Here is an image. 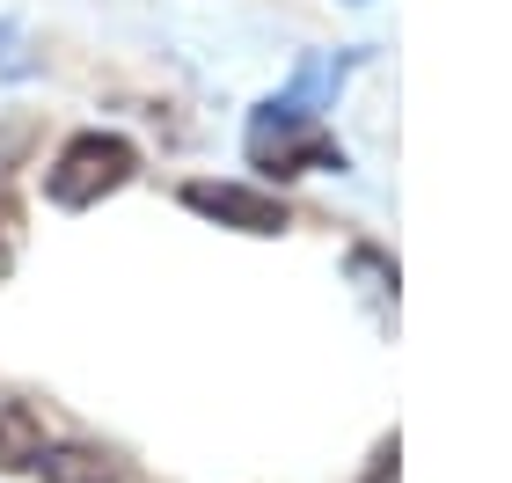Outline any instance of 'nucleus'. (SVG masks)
Wrapping results in <instances>:
<instances>
[{"mask_svg":"<svg viewBox=\"0 0 512 483\" xmlns=\"http://www.w3.org/2000/svg\"><path fill=\"white\" fill-rule=\"evenodd\" d=\"M242 154H249V169L256 176H337L344 169V147L322 132L315 110H293V103H256L249 110V125H242Z\"/></svg>","mask_w":512,"mask_h":483,"instance_id":"1","label":"nucleus"},{"mask_svg":"<svg viewBox=\"0 0 512 483\" xmlns=\"http://www.w3.org/2000/svg\"><path fill=\"white\" fill-rule=\"evenodd\" d=\"M139 176V147L125 132H74L52 161H44V198L59 205V213H88V205L118 198L125 183Z\"/></svg>","mask_w":512,"mask_h":483,"instance_id":"2","label":"nucleus"},{"mask_svg":"<svg viewBox=\"0 0 512 483\" xmlns=\"http://www.w3.org/2000/svg\"><path fill=\"white\" fill-rule=\"evenodd\" d=\"M176 198H183V213H198V220H213V227H235V235H256V242H271V235H286V227H293V205L271 198V191H256V183L191 176Z\"/></svg>","mask_w":512,"mask_h":483,"instance_id":"3","label":"nucleus"},{"mask_svg":"<svg viewBox=\"0 0 512 483\" xmlns=\"http://www.w3.org/2000/svg\"><path fill=\"white\" fill-rule=\"evenodd\" d=\"M44 447H52V440H44V418L22 396H0V469H8V476L37 469Z\"/></svg>","mask_w":512,"mask_h":483,"instance_id":"4","label":"nucleus"},{"mask_svg":"<svg viewBox=\"0 0 512 483\" xmlns=\"http://www.w3.org/2000/svg\"><path fill=\"white\" fill-rule=\"evenodd\" d=\"M37 476H44V483H132L118 454H103V447H81V440H66V447H44Z\"/></svg>","mask_w":512,"mask_h":483,"instance_id":"5","label":"nucleus"},{"mask_svg":"<svg viewBox=\"0 0 512 483\" xmlns=\"http://www.w3.org/2000/svg\"><path fill=\"white\" fill-rule=\"evenodd\" d=\"M344 66H352V59H300V74H293V88H278V103H293V110H322V103L337 96Z\"/></svg>","mask_w":512,"mask_h":483,"instance_id":"6","label":"nucleus"},{"mask_svg":"<svg viewBox=\"0 0 512 483\" xmlns=\"http://www.w3.org/2000/svg\"><path fill=\"white\" fill-rule=\"evenodd\" d=\"M37 140H44V125L30 110H0V176H15L22 161L37 154Z\"/></svg>","mask_w":512,"mask_h":483,"instance_id":"7","label":"nucleus"},{"mask_svg":"<svg viewBox=\"0 0 512 483\" xmlns=\"http://www.w3.org/2000/svg\"><path fill=\"white\" fill-rule=\"evenodd\" d=\"M352 279L366 286L374 308H395V264L381 257V249H352Z\"/></svg>","mask_w":512,"mask_h":483,"instance_id":"8","label":"nucleus"},{"mask_svg":"<svg viewBox=\"0 0 512 483\" xmlns=\"http://www.w3.org/2000/svg\"><path fill=\"white\" fill-rule=\"evenodd\" d=\"M37 59H30V37H22V22L0 15V81H30Z\"/></svg>","mask_w":512,"mask_h":483,"instance_id":"9","label":"nucleus"},{"mask_svg":"<svg viewBox=\"0 0 512 483\" xmlns=\"http://www.w3.org/2000/svg\"><path fill=\"white\" fill-rule=\"evenodd\" d=\"M15 257H22V198H15V191H0V286H8Z\"/></svg>","mask_w":512,"mask_h":483,"instance_id":"10","label":"nucleus"},{"mask_svg":"<svg viewBox=\"0 0 512 483\" xmlns=\"http://www.w3.org/2000/svg\"><path fill=\"white\" fill-rule=\"evenodd\" d=\"M395 462H403V440L388 432V440L374 447V462H366V476H359V483H395Z\"/></svg>","mask_w":512,"mask_h":483,"instance_id":"11","label":"nucleus"}]
</instances>
